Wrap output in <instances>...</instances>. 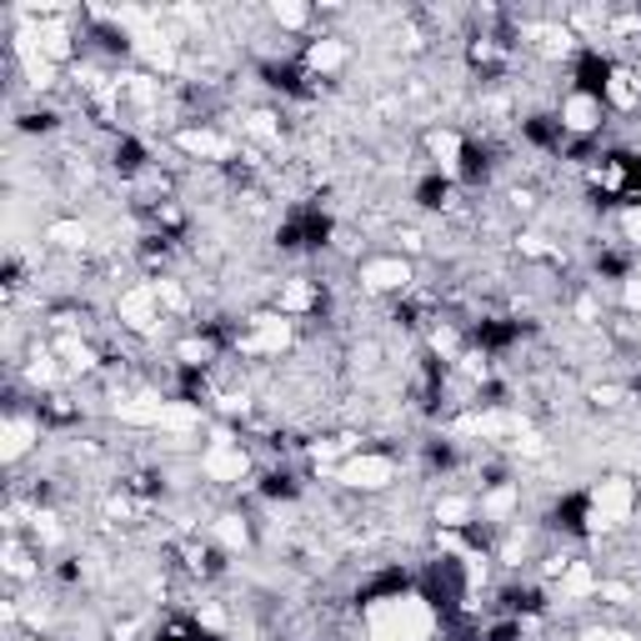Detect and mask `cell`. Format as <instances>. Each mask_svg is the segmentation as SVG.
Here are the masks:
<instances>
[{
  "mask_svg": "<svg viewBox=\"0 0 641 641\" xmlns=\"http://www.w3.org/2000/svg\"><path fill=\"white\" fill-rule=\"evenodd\" d=\"M426 156L451 176V170H461V161H466V136H461L457 126H432V131H426Z\"/></svg>",
  "mask_w": 641,
  "mask_h": 641,
  "instance_id": "4fadbf2b",
  "label": "cell"
},
{
  "mask_svg": "<svg viewBox=\"0 0 641 641\" xmlns=\"http://www.w3.org/2000/svg\"><path fill=\"white\" fill-rule=\"evenodd\" d=\"M516 507H522V486L516 482H497L486 486L482 497H476V522H491V526H516Z\"/></svg>",
  "mask_w": 641,
  "mask_h": 641,
  "instance_id": "30bf717a",
  "label": "cell"
},
{
  "mask_svg": "<svg viewBox=\"0 0 641 641\" xmlns=\"http://www.w3.org/2000/svg\"><path fill=\"white\" fill-rule=\"evenodd\" d=\"M116 321H120V331H131V336H156V331L170 321L161 296H156V281H131V286L120 291Z\"/></svg>",
  "mask_w": 641,
  "mask_h": 641,
  "instance_id": "3957f363",
  "label": "cell"
},
{
  "mask_svg": "<svg viewBox=\"0 0 641 641\" xmlns=\"http://www.w3.org/2000/svg\"><path fill=\"white\" fill-rule=\"evenodd\" d=\"M170 356H176L181 367H210V361H216V341L210 336H181Z\"/></svg>",
  "mask_w": 641,
  "mask_h": 641,
  "instance_id": "44dd1931",
  "label": "cell"
},
{
  "mask_svg": "<svg viewBox=\"0 0 641 641\" xmlns=\"http://www.w3.org/2000/svg\"><path fill=\"white\" fill-rule=\"evenodd\" d=\"M291 336H296V321L281 311H261L251 316L246 331L236 336V351L241 356H281L291 346Z\"/></svg>",
  "mask_w": 641,
  "mask_h": 641,
  "instance_id": "52a82bcc",
  "label": "cell"
},
{
  "mask_svg": "<svg viewBox=\"0 0 641 641\" xmlns=\"http://www.w3.org/2000/svg\"><path fill=\"white\" fill-rule=\"evenodd\" d=\"M0 556H5V576H11V581H36V576H40V547H30L21 531L5 537Z\"/></svg>",
  "mask_w": 641,
  "mask_h": 641,
  "instance_id": "9a60e30c",
  "label": "cell"
},
{
  "mask_svg": "<svg viewBox=\"0 0 641 641\" xmlns=\"http://www.w3.org/2000/svg\"><path fill=\"white\" fill-rule=\"evenodd\" d=\"M556 126L562 136H597L606 126V101L602 91H591V86H572L556 105Z\"/></svg>",
  "mask_w": 641,
  "mask_h": 641,
  "instance_id": "8992f818",
  "label": "cell"
},
{
  "mask_svg": "<svg viewBox=\"0 0 641 641\" xmlns=\"http://www.w3.org/2000/svg\"><path fill=\"white\" fill-rule=\"evenodd\" d=\"M55 356H61V367H66V376H91L95 367H101V356H95L91 341H80L76 331H66V336L51 346Z\"/></svg>",
  "mask_w": 641,
  "mask_h": 641,
  "instance_id": "e0dca14e",
  "label": "cell"
},
{
  "mask_svg": "<svg viewBox=\"0 0 641 641\" xmlns=\"http://www.w3.org/2000/svg\"><path fill=\"white\" fill-rule=\"evenodd\" d=\"M316 306H321V291H316V281H306V275H291V281H281V291H275V311L291 316V321H302Z\"/></svg>",
  "mask_w": 641,
  "mask_h": 641,
  "instance_id": "5bb4252c",
  "label": "cell"
},
{
  "mask_svg": "<svg viewBox=\"0 0 641 641\" xmlns=\"http://www.w3.org/2000/svg\"><path fill=\"white\" fill-rule=\"evenodd\" d=\"M627 401V392L621 386H591V406H602V411H612V406Z\"/></svg>",
  "mask_w": 641,
  "mask_h": 641,
  "instance_id": "603a6c76",
  "label": "cell"
},
{
  "mask_svg": "<svg viewBox=\"0 0 641 641\" xmlns=\"http://www.w3.org/2000/svg\"><path fill=\"white\" fill-rule=\"evenodd\" d=\"M210 541H216L221 551H231V556L251 551V522H246V511H221V516L210 522Z\"/></svg>",
  "mask_w": 641,
  "mask_h": 641,
  "instance_id": "2e32d148",
  "label": "cell"
},
{
  "mask_svg": "<svg viewBox=\"0 0 641 641\" xmlns=\"http://www.w3.org/2000/svg\"><path fill=\"white\" fill-rule=\"evenodd\" d=\"M36 441H40V416H30V411H11L5 426H0V461L15 466V461L26 457Z\"/></svg>",
  "mask_w": 641,
  "mask_h": 641,
  "instance_id": "7c38bea8",
  "label": "cell"
},
{
  "mask_svg": "<svg viewBox=\"0 0 641 641\" xmlns=\"http://www.w3.org/2000/svg\"><path fill=\"white\" fill-rule=\"evenodd\" d=\"M196 627L210 631V637H226V631H231V616H226L221 602H201L196 606Z\"/></svg>",
  "mask_w": 641,
  "mask_h": 641,
  "instance_id": "7402d4cb",
  "label": "cell"
},
{
  "mask_svg": "<svg viewBox=\"0 0 641 641\" xmlns=\"http://www.w3.org/2000/svg\"><path fill=\"white\" fill-rule=\"evenodd\" d=\"M637 482L621 472L597 476L587 486V531H621L637 516Z\"/></svg>",
  "mask_w": 641,
  "mask_h": 641,
  "instance_id": "6da1fadb",
  "label": "cell"
},
{
  "mask_svg": "<svg viewBox=\"0 0 641 641\" xmlns=\"http://www.w3.org/2000/svg\"><path fill=\"white\" fill-rule=\"evenodd\" d=\"M271 26L281 30V36H302V30L316 26V11L311 5H296V0H281V5H271Z\"/></svg>",
  "mask_w": 641,
  "mask_h": 641,
  "instance_id": "ffe728a7",
  "label": "cell"
},
{
  "mask_svg": "<svg viewBox=\"0 0 641 641\" xmlns=\"http://www.w3.org/2000/svg\"><path fill=\"white\" fill-rule=\"evenodd\" d=\"M40 236L51 241L55 251H70V256H76V251H91V226L76 221V216H66V221H46Z\"/></svg>",
  "mask_w": 641,
  "mask_h": 641,
  "instance_id": "d6986e66",
  "label": "cell"
},
{
  "mask_svg": "<svg viewBox=\"0 0 641 641\" xmlns=\"http://www.w3.org/2000/svg\"><path fill=\"white\" fill-rule=\"evenodd\" d=\"M356 281H361L367 296H401L416 281V266L406 261L401 251H386V256H367V261L356 266Z\"/></svg>",
  "mask_w": 641,
  "mask_h": 641,
  "instance_id": "277c9868",
  "label": "cell"
},
{
  "mask_svg": "<svg viewBox=\"0 0 641 641\" xmlns=\"http://www.w3.org/2000/svg\"><path fill=\"white\" fill-rule=\"evenodd\" d=\"M432 516H436V526H441V531H466V526H476V497L446 491V497H436Z\"/></svg>",
  "mask_w": 641,
  "mask_h": 641,
  "instance_id": "ac0fdd59",
  "label": "cell"
},
{
  "mask_svg": "<svg viewBox=\"0 0 641 641\" xmlns=\"http://www.w3.org/2000/svg\"><path fill=\"white\" fill-rule=\"evenodd\" d=\"M602 101H606V111H621V116L641 111V70L606 66L602 70Z\"/></svg>",
  "mask_w": 641,
  "mask_h": 641,
  "instance_id": "8fae6325",
  "label": "cell"
},
{
  "mask_svg": "<svg viewBox=\"0 0 641 641\" xmlns=\"http://www.w3.org/2000/svg\"><path fill=\"white\" fill-rule=\"evenodd\" d=\"M201 476H206V482H216V486H241L251 476V451L246 446L236 441V436H216V441L206 446V451H201Z\"/></svg>",
  "mask_w": 641,
  "mask_h": 641,
  "instance_id": "5b68a950",
  "label": "cell"
},
{
  "mask_svg": "<svg viewBox=\"0 0 641 641\" xmlns=\"http://www.w3.org/2000/svg\"><path fill=\"white\" fill-rule=\"evenodd\" d=\"M302 66L306 76H341V70L351 66V46H346V36H331V30H321V36H311L302 46Z\"/></svg>",
  "mask_w": 641,
  "mask_h": 641,
  "instance_id": "9c48e42d",
  "label": "cell"
},
{
  "mask_svg": "<svg viewBox=\"0 0 641 641\" xmlns=\"http://www.w3.org/2000/svg\"><path fill=\"white\" fill-rule=\"evenodd\" d=\"M336 482L346 491H361V497H381V491H392L401 482V466L386 451H356V457H346L336 466Z\"/></svg>",
  "mask_w": 641,
  "mask_h": 641,
  "instance_id": "7a4b0ae2",
  "label": "cell"
},
{
  "mask_svg": "<svg viewBox=\"0 0 641 641\" xmlns=\"http://www.w3.org/2000/svg\"><path fill=\"white\" fill-rule=\"evenodd\" d=\"M176 151H181L185 161H231L241 151V136H226V131H216V126H206V120H196V126H181V131H176Z\"/></svg>",
  "mask_w": 641,
  "mask_h": 641,
  "instance_id": "ba28073f",
  "label": "cell"
}]
</instances>
